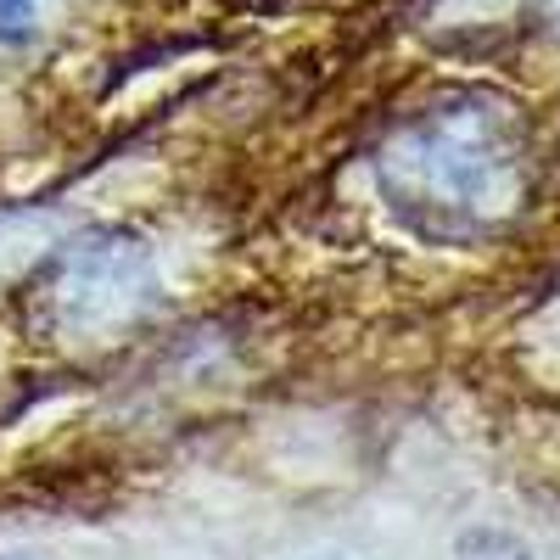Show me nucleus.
<instances>
[{"mask_svg": "<svg viewBox=\"0 0 560 560\" xmlns=\"http://www.w3.org/2000/svg\"><path fill=\"white\" fill-rule=\"evenodd\" d=\"M527 135L493 96H448L404 118L376 152L387 208L420 242L465 247L504 230L527 202Z\"/></svg>", "mask_w": 560, "mask_h": 560, "instance_id": "obj_1", "label": "nucleus"}, {"mask_svg": "<svg viewBox=\"0 0 560 560\" xmlns=\"http://www.w3.org/2000/svg\"><path fill=\"white\" fill-rule=\"evenodd\" d=\"M163 308V275L135 230H90L39 275V314L73 342H118Z\"/></svg>", "mask_w": 560, "mask_h": 560, "instance_id": "obj_2", "label": "nucleus"}, {"mask_svg": "<svg viewBox=\"0 0 560 560\" xmlns=\"http://www.w3.org/2000/svg\"><path fill=\"white\" fill-rule=\"evenodd\" d=\"M454 560H544V555H538L527 538H516V533H499V527H471V533H459Z\"/></svg>", "mask_w": 560, "mask_h": 560, "instance_id": "obj_3", "label": "nucleus"}, {"mask_svg": "<svg viewBox=\"0 0 560 560\" xmlns=\"http://www.w3.org/2000/svg\"><path fill=\"white\" fill-rule=\"evenodd\" d=\"M34 12H39V0H0V39L18 45L34 34Z\"/></svg>", "mask_w": 560, "mask_h": 560, "instance_id": "obj_4", "label": "nucleus"}, {"mask_svg": "<svg viewBox=\"0 0 560 560\" xmlns=\"http://www.w3.org/2000/svg\"><path fill=\"white\" fill-rule=\"evenodd\" d=\"M0 560H34V555H0Z\"/></svg>", "mask_w": 560, "mask_h": 560, "instance_id": "obj_5", "label": "nucleus"}, {"mask_svg": "<svg viewBox=\"0 0 560 560\" xmlns=\"http://www.w3.org/2000/svg\"><path fill=\"white\" fill-rule=\"evenodd\" d=\"M549 7H555V18H560V0H549Z\"/></svg>", "mask_w": 560, "mask_h": 560, "instance_id": "obj_6", "label": "nucleus"}]
</instances>
